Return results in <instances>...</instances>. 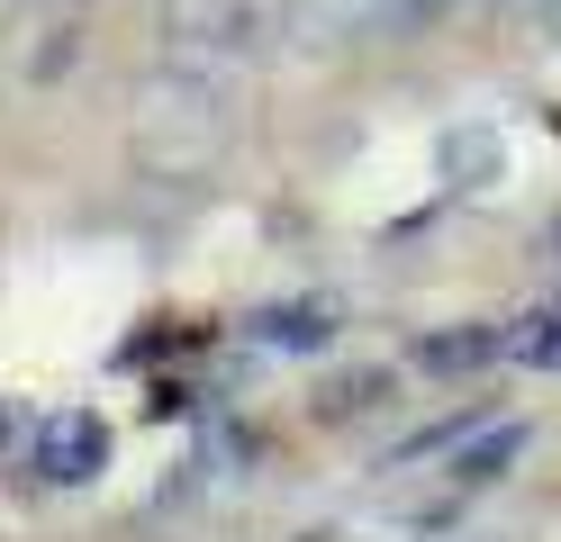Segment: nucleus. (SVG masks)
<instances>
[{"mask_svg":"<svg viewBox=\"0 0 561 542\" xmlns=\"http://www.w3.org/2000/svg\"><path fill=\"white\" fill-rule=\"evenodd\" d=\"M453 19H471V0H416V27H453Z\"/></svg>","mask_w":561,"mask_h":542,"instance_id":"obj_9","label":"nucleus"},{"mask_svg":"<svg viewBox=\"0 0 561 542\" xmlns=\"http://www.w3.org/2000/svg\"><path fill=\"white\" fill-rule=\"evenodd\" d=\"M254 344H272V353H327L335 344V308L327 299H280V308L254 316Z\"/></svg>","mask_w":561,"mask_h":542,"instance_id":"obj_5","label":"nucleus"},{"mask_svg":"<svg viewBox=\"0 0 561 542\" xmlns=\"http://www.w3.org/2000/svg\"><path fill=\"white\" fill-rule=\"evenodd\" d=\"M27 470L55 480V488H91L100 470H110V416H91V407L37 416V434H27Z\"/></svg>","mask_w":561,"mask_h":542,"instance_id":"obj_2","label":"nucleus"},{"mask_svg":"<svg viewBox=\"0 0 561 542\" xmlns=\"http://www.w3.org/2000/svg\"><path fill=\"white\" fill-rule=\"evenodd\" d=\"M290 36V0H154V46L172 72L236 82Z\"/></svg>","mask_w":561,"mask_h":542,"instance_id":"obj_1","label":"nucleus"},{"mask_svg":"<svg viewBox=\"0 0 561 542\" xmlns=\"http://www.w3.org/2000/svg\"><path fill=\"white\" fill-rule=\"evenodd\" d=\"M552 244H561V217H552Z\"/></svg>","mask_w":561,"mask_h":542,"instance_id":"obj_12","label":"nucleus"},{"mask_svg":"<svg viewBox=\"0 0 561 542\" xmlns=\"http://www.w3.org/2000/svg\"><path fill=\"white\" fill-rule=\"evenodd\" d=\"M525 434H535L525 416H499V425L480 434V443H462V452H453V480H462V488H489V480H507V461L525 452Z\"/></svg>","mask_w":561,"mask_h":542,"instance_id":"obj_6","label":"nucleus"},{"mask_svg":"<svg viewBox=\"0 0 561 542\" xmlns=\"http://www.w3.org/2000/svg\"><path fill=\"white\" fill-rule=\"evenodd\" d=\"M489 361H507V325H444V335H416V371H435V380L489 371Z\"/></svg>","mask_w":561,"mask_h":542,"instance_id":"obj_4","label":"nucleus"},{"mask_svg":"<svg viewBox=\"0 0 561 542\" xmlns=\"http://www.w3.org/2000/svg\"><path fill=\"white\" fill-rule=\"evenodd\" d=\"M10 434H19V407H0V443H10Z\"/></svg>","mask_w":561,"mask_h":542,"instance_id":"obj_11","label":"nucleus"},{"mask_svg":"<svg viewBox=\"0 0 561 542\" xmlns=\"http://www.w3.org/2000/svg\"><path fill=\"white\" fill-rule=\"evenodd\" d=\"M507 361H525V371H561V299L507 325Z\"/></svg>","mask_w":561,"mask_h":542,"instance_id":"obj_7","label":"nucleus"},{"mask_svg":"<svg viewBox=\"0 0 561 542\" xmlns=\"http://www.w3.org/2000/svg\"><path fill=\"white\" fill-rule=\"evenodd\" d=\"M516 27H535L543 46H561V0H516Z\"/></svg>","mask_w":561,"mask_h":542,"instance_id":"obj_8","label":"nucleus"},{"mask_svg":"<svg viewBox=\"0 0 561 542\" xmlns=\"http://www.w3.org/2000/svg\"><path fill=\"white\" fill-rule=\"evenodd\" d=\"M471 19H499V27H516V0H471Z\"/></svg>","mask_w":561,"mask_h":542,"instance_id":"obj_10","label":"nucleus"},{"mask_svg":"<svg viewBox=\"0 0 561 542\" xmlns=\"http://www.w3.org/2000/svg\"><path fill=\"white\" fill-rule=\"evenodd\" d=\"M290 36H308V46H399V36H416V0H290Z\"/></svg>","mask_w":561,"mask_h":542,"instance_id":"obj_3","label":"nucleus"}]
</instances>
